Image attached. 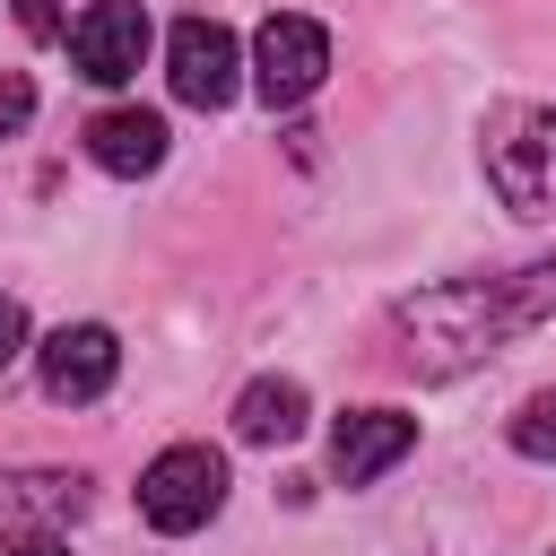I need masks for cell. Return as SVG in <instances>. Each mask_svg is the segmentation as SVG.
Wrapping results in <instances>:
<instances>
[{
  "label": "cell",
  "mask_w": 556,
  "mask_h": 556,
  "mask_svg": "<svg viewBox=\"0 0 556 556\" xmlns=\"http://www.w3.org/2000/svg\"><path fill=\"white\" fill-rule=\"evenodd\" d=\"M547 313H556V261H530L513 278H452V287L408 295L391 313V339L408 374H469L521 330H539Z\"/></svg>",
  "instance_id": "cell-1"
},
{
  "label": "cell",
  "mask_w": 556,
  "mask_h": 556,
  "mask_svg": "<svg viewBox=\"0 0 556 556\" xmlns=\"http://www.w3.org/2000/svg\"><path fill=\"white\" fill-rule=\"evenodd\" d=\"M486 182L513 217H547L556 208V113L547 104H495L478 130Z\"/></svg>",
  "instance_id": "cell-2"
},
{
  "label": "cell",
  "mask_w": 556,
  "mask_h": 556,
  "mask_svg": "<svg viewBox=\"0 0 556 556\" xmlns=\"http://www.w3.org/2000/svg\"><path fill=\"white\" fill-rule=\"evenodd\" d=\"M217 504H226V460H217L208 443H165V452L139 469V521L165 530V539L208 530Z\"/></svg>",
  "instance_id": "cell-3"
},
{
  "label": "cell",
  "mask_w": 556,
  "mask_h": 556,
  "mask_svg": "<svg viewBox=\"0 0 556 556\" xmlns=\"http://www.w3.org/2000/svg\"><path fill=\"white\" fill-rule=\"evenodd\" d=\"M321 78H330V35H321L313 17H295V9L261 17V35H252V96H261L269 113H287V104H304Z\"/></svg>",
  "instance_id": "cell-4"
},
{
  "label": "cell",
  "mask_w": 556,
  "mask_h": 556,
  "mask_svg": "<svg viewBox=\"0 0 556 556\" xmlns=\"http://www.w3.org/2000/svg\"><path fill=\"white\" fill-rule=\"evenodd\" d=\"M165 78H174V96H182L191 113H217V104H235V87H243V52H235V35H226L217 17H182V26L165 35Z\"/></svg>",
  "instance_id": "cell-5"
},
{
  "label": "cell",
  "mask_w": 556,
  "mask_h": 556,
  "mask_svg": "<svg viewBox=\"0 0 556 556\" xmlns=\"http://www.w3.org/2000/svg\"><path fill=\"white\" fill-rule=\"evenodd\" d=\"M139 61H148V9L139 0H96L70 26V70L87 87H122V78H139Z\"/></svg>",
  "instance_id": "cell-6"
},
{
  "label": "cell",
  "mask_w": 556,
  "mask_h": 556,
  "mask_svg": "<svg viewBox=\"0 0 556 556\" xmlns=\"http://www.w3.org/2000/svg\"><path fill=\"white\" fill-rule=\"evenodd\" d=\"M35 374H43V391H52L61 408L104 400V391H113V374H122V339H113L104 321H61V330L35 348Z\"/></svg>",
  "instance_id": "cell-7"
},
{
  "label": "cell",
  "mask_w": 556,
  "mask_h": 556,
  "mask_svg": "<svg viewBox=\"0 0 556 556\" xmlns=\"http://www.w3.org/2000/svg\"><path fill=\"white\" fill-rule=\"evenodd\" d=\"M408 443H417V417H400V408H348L339 434H330V478L339 486H374L391 460H408Z\"/></svg>",
  "instance_id": "cell-8"
},
{
  "label": "cell",
  "mask_w": 556,
  "mask_h": 556,
  "mask_svg": "<svg viewBox=\"0 0 556 556\" xmlns=\"http://www.w3.org/2000/svg\"><path fill=\"white\" fill-rule=\"evenodd\" d=\"M87 156H96L104 174H122V182L156 174V165H165V113H148V104H104V113L87 122Z\"/></svg>",
  "instance_id": "cell-9"
},
{
  "label": "cell",
  "mask_w": 556,
  "mask_h": 556,
  "mask_svg": "<svg viewBox=\"0 0 556 556\" xmlns=\"http://www.w3.org/2000/svg\"><path fill=\"white\" fill-rule=\"evenodd\" d=\"M87 513L78 469H0V530H61Z\"/></svg>",
  "instance_id": "cell-10"
},
{
  "label": "cell",
  "mask_w": 556,
  "mask_h": 556,
  "mask_svg": "<svg viewBox=\"0 0 556 556\" xmlns=\"http://www.w3.org/2000/svg\"><path fill=\"white\" fill-rule=\"evenodd\" d=\"M304 417H313V400H304L295 374H261V382L235 391V434H243V443H295Z\"/></svg>",
  "instance_id": "cell-11"
},
{
  "label": "cell",
  "mask_w": 556,
  "mask_h": 556,
  "mask_svg": "<svg viewBox=\"0 0 556 556\" xmlns=\"http://www.w3.org/2000/svg\"><path fill=\"white\" fill-rule=\"evenodd\" d=\"M513 452H521V460H556V382L513 408Z\"/></svg>",
  "instance_id": "cell-12"
},
{
  "label": "cell",
  "mask_w": 556,
  "mask_h": 556,
  "mask_svg": "<svg viewBox=\"0 0 556 556\" xmlns=\"http://www.w3.org/2000/svg\"><path fill=\"white\" fill-rule=\"evenodd\" d=\"M26 122H35V87H26L17 70H0V139H17Z\"/></svg>",
  "instance_id": "cell-13"
},
{
  "label": "cell",
  "mask_w": 556,
  "mask_h": 556,
  "mask_svg": "<svg viewBox=\"0 0 556 556\" xmlns=\"http://www.w3.org/2000/svg\"><path fill=\"white\" fill-rule=\"evenodd\" d=\"M17 26L35 35V43H61L70 26H61V0H17Z\"/></svg>",
  "instance_id": "cell-14"
},
{
  "label": "cell",
  "mask_w": 556,
  "mask_h": 556,
  "mask_svg": "<svg viewBox=\"0 0 556 556\" xmlns=\"http://www.w3.org/2000/svg\"><path fill=\"white\" fill-rule=\"evenodd\" d=\"M17 356H26V304H17V295H0V374H9Z\"/></svg>",
  "instance_id": "cell-15"
},
{
  "label": "cell",
  "mask_w": 556,
  "mask_h": 556,
  "mask_svg": "<svg viewBox=\"0 0 556 556\" xmlns=\"http://www.w3.org/2000/svg\"><path fill=\"white\" fill-rule=\"evenodd\" d=\"M0 556H70L61 530H0Z\"/></svg>",
  "instance_id": "cell-16"
}]
</instances>
